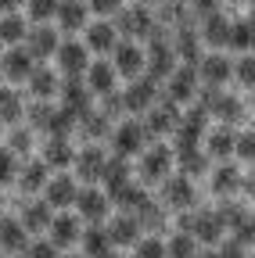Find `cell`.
Listing matches in <instances>:
<instances>
[{
  "instance_id": "obj_1",
  "label": "cell",
  "mask_w": 255,
  "mask_h": 258,
  "mask_svg": "<svg viewBox=\"0 0 255 258\" xmlns=\"http://www.w3.org/2000/svg\"><path fill=\"white\" fill-rule=\"evenodd\" d=\"M173 72H176V47L166 40L162 22H158L155 36H151V43H147V76H151V79H169Z\"/></svg>"
},
{
  "instance_id": "obj_2",
  "label": "cell",
  "mask_w": 255,
  "mask_h": 258,
  "mask_svg": "<svg viewBox=\"0 0 255 258\" xmlns=\"http://www.w3.org/2000/svg\"><path fill=\"white\" fill-rule=\"evenodd\" d=\"M180 122H183L180 104H176V101H169V97H162V101H158V104L147 111L144 129H147V137H166V133H176Z\"/></svg>"
},
{
  "instance_id": "obj_3",
  "label": "cell",
  "mask_w": 255,
  "mask_h": 258,
  "mask_svg": "<svg viewBox=\"0 0 255 258\" xmlns=\"http://www.w3.org/2000/svg\"><path fill=\"white\" fill-rule=\"evenodd\" d=\"M115 29L122 36H130V40H151L155 29H158V15H151L147 8H126V11H119Z\"/></svg>"
},
{
  "instance_id": "obj_4",
  "label": "cell",
  "mask_w": 255,
  "mask_h": 258,
  "mask_svg": "<svg viewBox=\"0 0 255 258\" xmlns=\"http://www.w3.org/2000/svg\"><path fill=\"white\" fill-rule=\"evenodd\" d=\"M173 161H176V151H169L166 144L147 147L144 158H140V176H144V183H166Z\"/></svg>"
},
{
  "instance_id": "obj_5",
  "label": "cell",
  "mask_w": 255,
  "mask_h": 258,
  "mask_svg": "<svg viewBox=\"0 0 255 258\" xmlns=\"http://www.w3.org/2000/svg\"><path fill=\"white\" fill-rule=\"evenodd\" d=\"M54 57H58V69L65 72V79H79L90 72V47L79 40H65Z\"/></svg>"
},
{
  "instance_id": "obj_6",
  "label": "cell",
  "mask_w": 255,
  "mask_h": 258,
  "mask_svg": "<svg viewBox=\"0 0 255 258\" xmlns=\"http://www.w3.org/2000/svg\"><path fill=\"white\" fill-rule=\"evenodd\" d=\"M205 125H209V111L201 104H194V108L183 115L180 129H176V154L180 151H194L201 144V137H205Z\"/></svg>"
},
{
  "instance_id": "obj_7",
  "label": "cell",
  "mask_w": 255,
  "mask_h": 258,
  "mask_svg": "<svg viewBox=\"0 0 255 258\" xmlns=\"http://www.w3.org/2000/svg\"><path fill=\"white\" fill-rule=\"evenodd\" d=\"M147 140H151V137H147V129H144L140 122H122V125L112 129V147H115V154H122V158L144 154V144H147Z\"/></svg>"
},
{
  "instance_id": "obj_8",
  "label": "cell",
  "mask_w": 255,
  "mask_h": 258,
  "mask_svg": "<svg viewBox=\"0 0 255 258\" xmlns=\"http://www.w3.org/2000/svg\"><path fill=\"white\" fill-rule=\"evenodd\" d=\"M198 69L194 64H180V69L166 79V97L169 101H176V104H187V101H194L198 97Z\"/></svg>"
},
{
  "instance_id": "obj_9",
  "label": "cell",
  "mask_w": 255,
  "mask_h": 258,
  "mask_svg": "<svg viewBox=\"0 0 255 258\" xmlns=\"http://www.w3.org/2000/svg\"><path fill=\"white\" fill-rule=\"evenodd\" d=\"M0 72H4L8 83H22V79L29 83V76L36 72V57L25 47H11V50L0 54Z\"/></svg>"
},
{
  "instance_id": "obj_10",
  "label": "cell",
  "mask_w": 255,
  "mask_h": 258,
  "mask_svg": "<svg viewBox=\"0 0 255 258\" xmlns=\"http://www.w3.org/2000/svg\"><path fill=\"white\" fill-rule=\"evenodd\" d=\"M173 47H176V57L183 61V64H201V32L194 29V22H180L176 25V36H173Z\"/></svg>"
},
{
  "instance_id": "obj_11",
  "label": "cell",
  "mask_w": 255,
  "mask_h": 258,
  "mask_svg": "<svg viewBox=\"0 0 255 258\" xmlns=\"http://www.w3.org/2000/svg\"><path fill=\"white\" fill-rule=\"evenodd\" d=\"M108 205H112V198H108L105 190H97V186L79 190V198H76V212H79V219H86L90 226H101V222L108 219Z\"/></svg>"
},
{
  "instance_id": "obj_12",
  "label": "cell",
  "mask_w": 255,
  "mask_h": 258,
  "mask_svg": "<svg viewBox=\"0 0 255 258\" xmlns=\"http://www.w3.org/2000/svg\"><path fill=\"white\" fill-rule=\"evenodd\" d=\"M112 64H115V72H119V76H126V79L133 83V79H140V76L147 72V54H144L137 43H119Z\"/></svg>"
},
{
  "instance_id": "obj_13",
  "label": "cell",
  "mask_w": 255,
  "mask_h": 258,
  "mask_svg": "<svg viewBox=\"0 0 255 258\" xmlns=\"http://www.w3.org/2000/svg\"><path fill=\"white\" fill-rule=\"evenodd\" d=\"M158 104V79L151 76H140L130 83V90H126V111H151Z\"/></svg>"
},
{
  "instance_id": "obj_14",
  "label": "cell",
  "mask_w": 255,
  "mask_h": 258,
  "mask_svg": "<svg viewBox=\"0 0 255 258\" xmlns=\"http://www.w3.org/2000/svg\"><path fill=\"white\" fill-rule=\"evenodd\" d=\"M105 165H108V154L101 151V147H93V144H86L79 154H76V176L83 179V183H101V176H105Z\"/></svg>"
},
{
  "instance_id": "obj_15",
  "label": "cell",
  "mask_w": 255,
  "mask_h": 258,
  "mask_svg": "<svg viewBox=\"0 0 255 258\" xmlns=\"http://www.w3.org/2000/svg\"><path fill=\"white\" fill-rule=\"evenodd\" d=\"M58 47H61V40H58V32H54L50 25H36V29H29V36H25V50L33 54L36 61H43V57L58 54Z\"/></svg>"
},
{
  "instance_id": "obj_16",
  "label": "cell",
  "mask_w": 255,
  "mask_h": 258,
  "mask_svg": "<svg viewBox=\"0 0 255 258\" xmlns=\"http://www.w3.org/2000/svg\"><path fill=\"white\" fill-rule=\"evenodd\" d=\"M86 47H90L93 54H115V47H119V29H115L112 22H93V25H86Z\"/></svg>"
},
{
  "instance_id": "obj_17",
  "label": "cell",
  "mask_w": 255,
  "mask_h": 258,
  "mask_svg": "<svg viewBox=\"0 0 255 258\" xmlns=\"http://www.w3.org/2000/svg\"><path fill=\"white\" fill-rule=\"evenodd\" d=\"M194 183H190V176H169L166 186H162V201L173 205V208H190L194 205Z\"/></svg>"
},
{
  "instance_id": "obj_18",
  "label": "cell",
  "mask_w": 255,
  "mask_h": 258,
  "mask_svg": "<svg viewBox=\"0 0 255 258\" xmlns=\"http://www.w3.org/2000/svg\"><path fill=\"white\" fill-rule=\"evenodd\" d=\"M223 230L227 226L219 222L216 212H194V222H190V237L198 244H219L223 240Z\"/></svg>"
},
{
  "instance_id": "obj_19",
  "label": "cell",
  "mask_w": 255,
  "mask_h": 258,
  "mask_svg": "<svg viewBox=\"0 0 255 258\" xmlns=\"http://www.w3.org/2000/svg\"><path fill=\"white\" fill-rule=\"evenodd\" d=\"M47 205L50 208H69V205H76V198H79V186H76V179L72 176H54L50 183H47Z\"/></svg>"
},
{
  "instance_id": "obj_20",
  "label": "cell",
  "mask_w": 255,
  "mask_h": 258,
  "mask_svg": "<svg viewBox=\"0 0 255 258\" xmlns=\"http://www.w3.org/2000/svg\"><path fill=\"white\" fill-rule=\"evenodd\" d=\"M108 237H112V244H119V247L137 244V240H140V222H137V215L119 212V215L108 222Z\"/></svg>"
},
{
  "instance_id": "obj_21",
  "label": "cell",
  "mask_w": 255,
  "mask_h": 258,
  "mask_svg": "<svg viewBox=\"0 0 255 258\" xmlns=\"http://www.w3.org/2000/svg\"><path fill=\"white\" fill-rule=\"evenodd\" d=\"M198 76H201L205 86H223V83L234 76V61H227L223 54H209V57H201V64H198Z\"/></svg>"
},
{
  "instance_id": "obj_22",
  "label": "cell",
  "mask_w": 255,
  "mask_h": 258,
  "mask_svg": "<svg viewBox=\"0 0 255 258\" xmlns=\"http://www.w3.org/2000/svg\"><path fill=\"white\" fill-rule=\"evenodd\" d=\"M79 244H83V254L86 258H108L112 254V237H108V226H86L83 230V237H79Z\"/></svg>"
},
{
  "instance_id": "obj_23",
  "label": "cell",
  "mask_w": 255,
  "mask_h": 258,
  "mask_svg": "<svg viewBox=\"0 0 255 258\" xmlns=\"http://www.w3.org/2000/svg\"><path fill=\"white\" fill-rule=\"evenodd\" d=\"M61 104H65L69 111H76L79 118L90 115V86L79 83V79H65L61 83Z\"/></svg>"
},
{
  "instance_id": "obj_24",
  "label": "cell",
  "mask_w": 255,
  "mask_h": 258,
  "mask_svg": "<svg viewBox=\"0 0 255 258\" xmlns=\"http://www.w3.org/2000/svg\"><path fill=\"white\" fill-rule=\"evenodd\" d=\"M230 29H234V22H227V18L216 11V15L201 18V40L209 47H230Z\"/></svg>"
},
{
  "instance_id": "obj_25",
  "label": "cell",
  "mask_w": 255,
  "mask_h": 258,
  "mask_svg": "<svg viewBox=\"0 0 255 258\" xmlns=\"http://www.w3.org/2000/svg\"><path fill=\"white\" fill-rule=\"evenodd\" d=\"M47 161L40 158V161H25V165L18 169V186L25 190V194H36V190H47V183H50V176H47Z\"/></svg>"
},
{
  "instance_id": "obj_26",
  "label": "cell",
  "mask_w": 255,
  "mask_h": 258,
  "mask_svg": "<svg viewBox=\"0 0 255 258\" xmlns=\"http://www.w3.org/2000/svg\"><path fill=\"white\" fill-rule=\"evenodd\" d=\"M86 15H90V4H83V0H61L58 25L65 32H79V29H86Z\"/></svg>"
},
{
  "instance_id": "obj_27",
  "label": "cell",
  "mask_w": 255,
  "mask_h": 258,
  "mask_svg": "<svg viewBox=\"0 0 255 258\" xmlns=\"http://www.w3.org/2000/svg\"><path fill=\"white\" fill-rule=\"evenodd\" d=\"M76 129H79V115H76V111H69L65 104H61V108H54V111H50V118H47V125H43V133H47V137H61V140H69Z\"/></svg>"
},
{
  "instance_id": "obj_28",
  "label": "cell",
  "mask_w": 255,
  "mask_h": 258,
  "mask_svg": "<svg viewBox=\"0 0 255 258\" xmlns=\"http://www.w3.org/2000/svg\"><path fill=\"white\" fill-rule=\"evenodd\" d=\"M79 237H83V233H79V219H76V215H65V212H61V215L50 219V240H54L58 247H72Z\"/></svg>"
},
{
  "instance_id": "obj_29",
  "label": "cell",
  "mask_w": 255,
  "mask_h": 258,
  "mask_svg": "<svg viewBox=\"0 0 255 258\" xmlns=\"http://www.w3.org/2000/svg\"><path fill=\"white\" fill-rule=\"evenodd\" d=\"M115 76H119V72H115V64H108V61H93V64H90V72H86L83 79H86L90 93H101V97H105V93L115 90Z\"/></svg>"
},
{
  "instance_id": "obj_30",
  "label": "cell",
  "mask_w": 255,
  "mask_h": 258,
  "mask_svg": "<svg viewBox=\"0 0 255 258\" xmlns=\"http://www.w3.org/2000/svg\"><path fill=\"white\" fill-rule=\"evenodd\" d=\"M209 158H219V161H227V158H234V151H237V133L230 125H219V129H212L209 133Z\"/></svg>"
},
{
  "instance_id": "obj_31",
  "label": "cell",
  "mask_w": 255,
  "mask_h": 258,
  "mask_svg": "<svg viewBox=\"0 0 255 258\" xmlns=\"http://www.w3.org/2000/svg\"><path fill=\"white\" fill-rule=\"evenodd\" d=\"M244 183V176L237 172V165H230V161H223V165L212 172V194H219V198H230V194H237Z\"/></svg>"
},
{
  "instance_id": "obj_32",
  "label": "cell",
  "mask_w": 255,
  "mask_h": 258,
  "mask_svg": "<svg viewBox=\"0 0 255 258\" xmlns=\"http://www.w3.org/2000/svg\"><path fill=\"white\" fill-rule=\"evenodd\" d=\"M0 247L4 251H25L29 247V230L22 219H0Z\"/></svg>"
},
{
  "instance_id": "obj_33",
  "label": "cell",
  "mask_w": 255,
  "mask_h": 258,
  "mask_svg": "<svg viewBox=\"0 0 255 258\" xmlns=\"http://www.w3.org/2000/svg\"><path fill=\"white\" fill-rule=\"evenodd\" d=\"M43 161H47L50 169H69V165H76V151H72V144H69V140L50 137V140H47V147H43Z\"/></svg>"
},
{
  "instance_id": "obj_34",
  "label": "cell",
  "mask_w": 255,
  "mask_h": 258,
  "mask_svg": "<svg viewBox=\"0 0 255 258\" xmlns=\"http://www.w3.org/2000/svg\"><path fill=\"white\" fill-rule=\"evenodd\" d=\"M101 183L108 186L105 194L112 198L115 190H122L126 183H130V161H126L122 154H115V158H108V165H105V176H101Z\"/></svg>"
},
{
  "instance_id": "obj_35",
  "label": "cell",
  "mask_w": 255,
  "mask_h": 258,
  "mask_svg": "<svg viewBox=\"0 0 255 258\" xmlns=\"http://www.w3.org/2000/svg\"><path fill=\"white\" fill-rule=\"evenodd\" d=\"M112 201H115V205H119L122 212L137 215V212H140V208H144V205H147L151 198H147V190H144V186H137V183L130 179V183H126L122 190H115V194H112Z\"/></svg>"
},
{
  "instance_id": "obj_36",
  "label": "cell",
  "mask_w": 255,
  "mask_h": 258,
  "mask_svg": "<svg viewBox=\"0 0 255 258\" xmlns=\"http://www.w3.org/2000/svg\"><path fill=\"white\" fill-rule=\"evenodd\" d=\"M29 93H33L36 101H50L54 93H61L58 72H50V69H36L33 76H29Z\"/></svg>"
},
{
  "instance_id": "obj_37",
  "label": "cell",
  "mask_w": 255,
  "mask_h": 258,
  "mask_svg": "<svg viewBox=\"0 0 255 258\" xmlns=\"http://www.w3.org/2000/svg\"><path fill=\"white\" fill-rule=\"evenodd\" d=\"M50 205L47 201H33V205H25L22 208V226L29 233H40V230H50Z\"/></svg>"
},
{
  "instance_id": "obj_38",
  "label": "cell",
  "mask_w": 255,
  "mask_h": 258,
  "mask_svg": "<svg viewBox=\"0 0 255 258\" xmlns=\"http://www.w3.org/2000/svg\"><path fill=\"white\" fill-rule=\"evenodd\" d=\"M108 129H112V118H108L105 111H90V115H83V118H79V133L86 137V144L108 137Z\"/></svg>"
},
{
  "instance_id": "obj_39",
  "label": "cell",
  "mask_w": 255,
  "mask_h": 258,
  "mask_svg": "<svg viewBox=\"0 0 255 258\" xmlns=\"http://www.w3.org/2000/svg\"><path fill=\"white\" fill-rule=\"evenodd\" d=\"M216 215H219V222L227 226L230 233H234V230H241V226H244L248 219H255V215H251L244 205H234V201H223V205L216 208Z\"/></svg>"
},
{
  "instance_id": "obj_40",
  "label": "cell",
  "mask_w": 255,
  "mask_h": 258,
  "mask_svg": "<svg viewBox=\"0 0 255 258\" xmlns=\"http://www.w3.org/2000/svg\"><path fill=\"white\" fill-rule=\"evenodd\" d=\"M25 36H29V25L18 15H4V18H0V43L18 47V43H25Z\"/></svg>"
},
{
  "instance_id": "obj_41",
  "label": "cell",
  "mask_w": 255,
  "mask_h": 258,
  "mask_svg": "<svg viewBox=\"0 0 255 258\" xmlns=\"http://www.w3.org/2000/svg\"><path fill=\"white\" fill-rule=\"evenodd\" d=\"M176 165L183 169V176H201V172L209 169V154H205L201 147H194V151H180V154H176Z\"/></svg>"
},
{
  "instance_id": "obj_42",
  "label": "cell",
  "mask_w": 255,
  "mask_h": 258,
  "mask_svg": "<svg viewBox=\"0 0 255 258\" xmlns=\"http://www.w3.org/2000/svg\"><path fill=\"white\" fill-rule=\"evenodd\" d=\"M137 222H140V230H151L158 233L166 226V205H158V201H147L140 212H137Z\"/></svg>"
},
{
  "instance_id": "obj_43",
  "label": "cell",
  "mask_w": 255,
  "mask_h": 258,
  "mask_svg": "<svg viewBox=\"0 0 255 258\" xmlns=\"http://www.w3.org/2000/svg\"><path fill=\"white\" fill-rule=\"evenodd\" d=\"M58 8H61V0H25V11L36 25H47L50 18H58Z\"/></svg>"
},
{
  "instance_id": "obj_44",
  "label": "cell",
  "mask_w": 255,
  "mask_h": 258,
  "mask_svg": "<svg viewBox=\"0 0 255 258\" xmlns=\"http://www.w3.org/2000/svg\"><path fill=\"white\" fill-rule=\"evenodd\" d=\"M230 47H234V50H251V47H255V22H251V18L234 22V29H230Z\"/></svg>"
},
{
  "instance_id": "obj_45",
  "label": "cell",
  "mask_w": 255,
  "mask_h": 258,
  "mask_svg": "<svg viewBox=\"0 0 255 258\" xmlns=\"http://www.w3.org/2000/svg\"><path fill=\"white\" fill-rule=\"evenodd\" d=\"M22 118V97L15 90H0V122L15 125Z\"/></svg>"
},
{
  "instance_id": "obj_46",
  "label": "cell",
  "mask_w": 255,
  "mask_h": 258,
  "mask_svg": "<svg viewBox=\"0 0 255 258\" xmlns=\"http://www.w3.org/2000/svg\"><path fill=\"white\" fill-rule=\"evenodd\" d=\"M169 258H198V240L190 233H176L173 240H166Z\"/></svg>"
},
{
  "instance_id": "obj_47",
  "label": "cell",
  "mask_w": 255,
  "mask_h": 258,
  "mask_svg": "<svg viewBox=\"0 0 255 258\" xmlns=\"http://www.w3.org/2000/svg\"><path fill=\"white\" fill-rule=\"evenodd\" d=\"M133 258H169L166 240H158L155 233H151V237H140V240L133 244Z\"/></svg>"
},
{
  "instance_id": "obj_48",
  "label": "cell",
  "mask_w": 255,
  "mask_h": 258,
  "mask_svg": "<svg viewBox=\"0 0 255 258\" xmlns=\"http://www.w3.org/2000/svg\"><path fill=\"white\" fill-rule=\"evenodd\" d=\"M50 111H54V104L50 101H33V104H29V129H43L47 125V118H50Z\"/></svg>"
},
{
  "instance_id": "obj_49",
  "label": "cell",
  "mask_w": 255,
  "mask_h": 258,
  "mask_svg": "<svg viewBox=\"0 0 255 258\" xmlns=\"http://www.w3.org/2000/svg\"><path fill=\"white\" fill-rule=\"evenodd\" d=\"M18 179V154L8 147V151H0V183H11Z\"/></svg>"
},
{
  "instance_id": "obj_50",
  "label": "cell",
  "mask_w": 255,
  "mask_h": 258,
  "mask_svg": "<svg viewBox=\"0 0 255 258\" xmlns=\"http://www.w3.org/2000/svg\"><path fill=\"white\" fill-rule=\"evenodd\" d=\"M234 158L255 165V133H251V129H248V133H237V151H234Z\"/></svg>"
},
{
  "instance_id": "obj_51",
  "label": "cell",
  "mask_w": 255,
  "mask_h": 258,
  "mask_svg": "<svg viewBox=\"0 0 255 258\" xmlns=\"http://www.w3.org/2000/svg\"><path fill=\"white\" fill-rule=\"evenodd\" d=\"M234 79L244 83V86H255V57H251V54H244V57L234 64Z\"/></svg>"
},
{
  "instance_id": "obj_52",
  "label": "cell",
  "mask_w": 255,
  "mask_h": 258,
  "mask_svg": "<svg viewBox=\"0 0 255 258\" xmlns=\"http://www.w3.org/2000/svg\"><path fill=\"white\" fill-rule=\"evenodd\" d=\"M58 251H61V247H58L54 240H33V244L25 247V258H61Z\"/></svg>"
},
{
  "instance_id": "obj_53",
  "label": "cell",
  "mask_w": 255,
  "mask_h": 258,
  "mask_svg": "<svg viewBox=\"0 0 255 258\" xmlns=\"http://www.w3.org/2000/svg\"><path fill=\"white\" fill-rule=\"evenodd\" d=\"M101 111L108 115V118H115V115H122L126 111V93H105V101H101Z\"/></svg>"
},
{
  "instance_id": "obj_54",
  "label": "cell",
  "mask_w": 255,
  "mask_h": 258,
  "mask_svg": "<svg viewBox=\"0 0 255 258\" xmlns=\"http://www.w3.org/2000/svg\"><path fill=\"white\" fill-rule=\"evenodd\" d=\"M11 151L15 154H29V151H33V129H15V133H11Z\"/></svg>"
},
{
  "instance_id": "obj_55",
  "label": "cell",
  "mask_w": 255,
  "mask_h": 258,
  "mask_svg": "<svg viewBox=\"0 0 255 258\" xmlns=\"http://www.w3.org/2000/svg\"><path fill=\"white\" fill-rule=\"evenodd\" d=\"M219 258H248V251H244V244H241L237 237H230V240H223Z\"/></svg>"
},
{
  "instance_id": "obj_56",
  "label": "cell",
  "mask_w": 255,
  "mask_h": 258,
  "mask_svg": "<svg viewBox=\"0 0 255 258\" xmlns=\"http://www.w3.org/2000/svg\"><path fill=\"white\" fill-rule=\"evenodd\" d=\"M90 11L93 15H119L122 11V0H90Z\"/></svg>"
},
{
  "instance_id": "obj_57",
  "label": "cell",
  "mask_w": 255,
  "mask_h": 258,
  "mask_svg": "<svg viewBox=\"0 0 255 258\" xmlns=\"http://www.w3.org/2000/svg\"><path fill=\"white\" fill-rule=\"evenodd\" d=\"M219 11V0H190V15H198V18H209Z\"/></svg>"
},
{
  "instance_id": "obj_58",
  "label": "cell",
  "mask_w": 255,
  "mask_h": 258,
  "mask_svg": "<svg viewBox=\"0 0 255 258\" xmlns=\"http://www.w3.org/2000/svg\"><path fill=\"white\" fill-rule=\"evenodd\" d=\"M15 8H22V0H0V15H11Z\"/></svg>"
},
{
  "instance_id": "obj_59",
  "label": "cell",
  "mask_w": 255,
  "mask_h": 258,
  "mask_svg": "<svg viewBox=\"0 0 255 258\" xmlns=\"http://www.w3.org/2000/svg\"><path fill=\"white\" fill-rule=\"evenodd\" d=\"M241 190L248 194V198H255V172H251V176H244V183H241Z\"/></svg>"
},
{
  "instance_id": "obj_60",
  "label": "cell",
  "mask_w": 255,
  "mask_h": 258,
  "mask_svg": "<svg viewBox=\"0 0 255 258\" xmlns=\"http://www.w3.org/2000/svg\"><path fill=\"white\" fill-rule=\"evenodd\" d=\"M198 258H219V251H201Z\"/></svg>"
},
{
  "instance_id": "obj_61",
  "label": "cell",
  "mask_w": 255,
  "mask_h": 258,
  "mask_svg": "<svg viewBox=\"0 0 255 258\" xmlns=\"http://www.w3.org/2000/svg\"><path fill=\"white\" fill-rule=\"evenodd\" d=\"M108 258H122V254H115V251H112V254H108Z\"/></svg>"
},
{
  "instance_id": "obj_62",
  "label": "cell",
  "mask_w": 255,
  "mask_h": 258,
  "mask_svg": "<svg viewBox=\"0 0 255 258\" xmlns=\"http://www.w3.org/2000/svg\"><path fill=\"white\" fill-rule=\"evenodd\" d=\"M69 258H86V254H69Z\"/></svg>"
},
{
  "instance_id": "obj_63",
  "label": "cell",
  "mask_w": 255,
  "mask_h": 258,
  "mask_svg": "<svg viewBox=\"0 0 255 258\" xmlns=\"http://www.w3.org/2000/svg\"><path fill=\"white\" fill-rule=\"evenodd\" d=\"M0 258H4V247H0Z\"/></svg>"
}]
</instances>
